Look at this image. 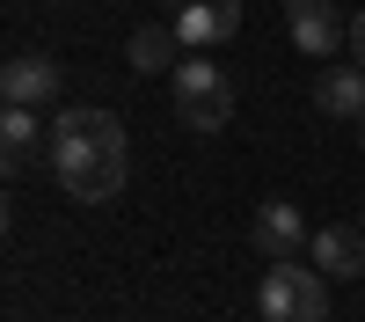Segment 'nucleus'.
Here are the masks:
<instances>
[{"label":"nucleus","instance_id":"obj_1","mask_svg":"<svg viewBox=\"0 0 365 322\" xmlns=\"http://www.w3.org/2000/svg\"><path fill=\"white\" fill-rule=\"evenodd\" d=\"M51 176L73 205H110L125 191V125L110 110L66 103L51 117Z\"/></svg>","mask_w":365,"mask_h":322},{"label":"nucleus","instance_id":"obj_2","mask_svg":"<svg viewBox=\"0 0 365 322\" xmlns=\"http://www.w3.org/2000/svg\"><path fill=\"white\" fill-rule=\"evenodd\" d=\"M256 308L263 322H329V271H314L307 256H270Z\"/></svg>","mask_w":365,"mask_h":322},{"label":"nucleus","instance_id":"obj_3","mask_svg":"<svg viewBox=\"0 0 365 322\" xmlns=\"http://www.w3.org/2000/svg\"><path fill=\"white\" fill-rule=\"evenodd\" d=\"M168 103H175V117H182V132H227V125H234V81L212 66L205 51H190V59L168 74Z\"/></svg>","mask_w":365,"mask_h":322},{"label":"nucleus","instance_id":"obj_4","mask_svg":"<svg viewBox=\"0 0 365 322\" xmlns=\"http://www.w3.org/2000/svg\"><path fill=\"white\" fill-rule=\"evenodd\" d=\"M285 29L307 59H336L351 44V22L336 15V0H285Z\"/></svg>","mask_w":365,"mask_h":322},{"label":"nucleus","instance_id":"obj_5","mask_svg":"<svg viewBox=\"0 0 365 322\" xmlns=\"http://www.w3.org/2000/svg\"><path fill=\"white\" fill-rule=\"evenodd\" d=\"M168 22L182 29V44L205 51V44H227L234 29H241V0H161Z\"/></svg>","mask_w":365,"mask_h":322},{"label":"nucleus","instance_id":"obj_6","mask_svg":"<svg viewBox=\"0 0 365 322\" xmlns=\"http://www.w3.org/2000/svg\"><path fill=\"white\" fill-rule=\"evenodd\" d=\"M307 213H299V205L292 198H263L256 205V220H249V242L263 249V256H299V249H307Z\"/></svg>","mask_w":365,"mask_h":322},{"label":"nucleus","instance_id":"obj_7","mask_svg":"<svg viewBox=\"0 0 365 322\" xmlns=\"http://www.w3.org/2000/svg\"><path fill=\"white\" fill-rule=\"evenodd\" d=\"M58 81H66V74H58V66H51L44 51H15L8 66H0V103H22V110H44V103L58 96Z\"/></svg>","mask_w":365,"mask_h":322},{"label":"nucleus","instance_id":"obj_8","mask_svg":"<svg viewBox=\"0 0 365 322\" xmlns=\"http://www.w3.org/2000/svg\"><path fill=\"white\" fill-rule=\"evenodd\" d=\"M307 263L314 271H329V278H365V220L358 227H314L307 234Z\"/></svg>","mask_w":365,"mask_h":322},{"label":"nucleus","instance_id":"obj_9","mask_svg":"<svg viewBox=\"0 0 365 322\" xmlns=\"http://www.w3.org/2000/svg\"><path fill=\"white\" fill-rule=\"evenodd\" d=\"M125 59H132V74H175L182 59H190V44H182V29H175L168 15H154V22H139V29H132Z\"/></svg>","mask_w":365,"mask_h":322},{"label":"nucleus","instance_id":"obj_10","mask_svg":"<svg viewBox=\"0 0 365 322\" xmlns=\"http://www.w3.org/2000/svg\"><path fill=\"white\" fill-rule=\"evenodd\" d=\"M314 103L329 117H365V66H329L314 74Z\"/></svg>","mask_w":365,"mask_h":322},{"label":"nucleus","instance_id":"obj_11","mask_svg":"<svg viewBox=\"0 0 365 322\" xmlns=\"http://www.w3.org/2000/svg\"><path fill=\"white\" fill-rule=\"evenodd\" d=\"M37 110H22V103H8V117H0V146H8V168L22 176L29 168V146H37Z\"/></svg>","mask_w":365,"mask_h":322},{"label":"nucleus","instance_id":"obj_12","mask_svg":"<svg viewBox=\"0 0 365 322\" xmlns=\"http://www.w3.org/2000/svg\"><path fill=\"white\" fill-rule=\"evenodd\" d=\"M351 59L365 66V15H351Z\"/></svg>","mask_w":365,"mask_h":322},{"label":"nucleus","instance_id":"obj_13","mask_svg":"<svg viewBox=\"0 0 365 322\" xmlns=\"http://www.w3.org/2000/svg\"><path fill=\"white\" fill-rule=\"evenodd\" d=\"M358 146H365V117H358Z\"/></svg>","mask_w":365,"mask_h":322}]
</instances>
